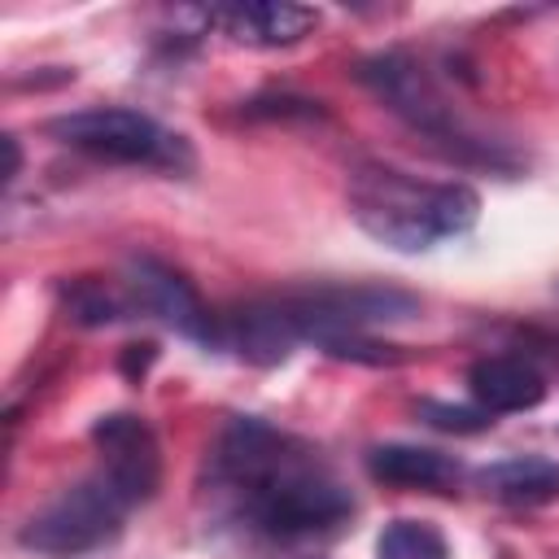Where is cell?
Returning a JSON list of instances; mask_svg holds the SVG:
<instances>
[{"label": "cell", "mask_w": 559, "mask_h": 559, "mask_svg": "<svg viewBox=\"0 0 559 559\" xmlns=\"http://www.w3.org/2000/svg\"><path fill=\"white\" fill-rule=\"evenodd\" d=\"M127 511H131V502L96 472V476L79 480L74 489L57 493L48 507H39L22 524L17 542L35 555H48V559L92 555V550H100L105 542L118 537Z\"/></svg>", "instance_id": "5"}, {"label": "cell", "mask_w": 559, "mask_h": 559, "mask_svg": "<svg viewBox=\"0 0 559 559\" xmlns=\"http://www.w3.org/2000/svg\"><path fill=\"white\" fill-rule=\"evenodd\" d=\"M367 472L397 489H450L459 480V463L428 445H376L367 454Z\"/></svg>", "instance_id": "12"}, {"label": "cell", "mask_w": 559, "mask_h": 559, "mask_svg": "<svg viewBox=\"0 0 559 559\" xmlns=\"http://www.w3.org/2000/svg\"><path fill=\"white\" fill-rule=\"evenodd\" d=\"M358 83L376 92V100H384V109H393L411 131L428 135L437 148H445L459 162H480V166H511L502 157V148L485 135H476L450 105V96L441 92V83L428 74L424 61H415L411 52H376L358 66Z\"/></svg>", "instance_id": "3"}, {"label": "cell", "mask_w": 559, "mask_h": 559, "mask_svg": "<svg viewBox=\"0 0 559 559\" xmlns=\"http://www.w3.org/2000/svg\"><path fill=\"white\" fill-rule=\"evenodd\" d=\"M485 493L511 507H537L559 493V463L555 459H507L480 476Z\"/></svg>", "instance_id": "13"}, {"label": "cell", "mask_w": 559, "mask_h": 559, "mask_svg": "<svg viewBox=\"0 0 559 559\" xmlns=\"http://www.w3.org/2000/svg\"><path fill=\"white\" fill-rule=\"evenodd\" d=\"M467 389L476 397L480 411L489 415H507V411H528L546 397V380L533 362L515 358V354H489L480 362H472L467 371Z\"/></svg>", "instance_id": "11"}, {"label": "cell", "mask_w": 559, "mask_h": 559, "mask_svg": "<svg viewBox=\"0 0 559 559\" xmlns=\"http://www.w3.org/2000/svg\"><path fill=\"white\" fill-rule=\"evenodd\" d=\"M218 336L245 358V362H258V367H275L293 354V345L301 341L284 297L280 301H253L236 314H227V323L218 328Z\"/></svg>", "instance_id": "10"}, {"label": "cell", "mask_w": 559, "mask_h": 559, "mask_svg": "<svg viewBox=\"0 0 559 559\" xmlns=\"http://www.w3.org/2000/svg\"><path fill=\"white\" fill-rule=\"evenodd\" d=\"M214 485L236 498L249 528L297 542L341 524L354 502L319 459L262 419H231L214 445Z\"/></svg>", "instance_id": "1"}, {"label": "cell", "mask_w": 559, "mask_h": 559, "mask_svg": "<svg viewBox=\"0 0 559 559\" xmlns=\"http://www.w3.org/2000/svg\"><path fill=\"white\" fill-rule=\"evenodd\" d=\"M66 310L74 323H87V328H100V323H114L122 314V301L100 284V280H74L66 288Z\"/></svg>", "instance_id": "15"}, {"label": "cell", "mask_w": 559, "mask_h": 559, "mask_svg": "<svg viewBox=\"0 0 559 559\" xmlns=\"http://www.w3.org/2000/svg\"><path fill=\"white\" fill-rule=\"evenodd\" d=\"M376 559H450V546L428 520H393L376 542Z\"/></svg>", "instance_id": "14"}, {"label": "cell", "mask_w": 559, "mask_h": 559, "mask_svg": "<svg viewBox=\"0 0 559 559\" xmlns=\"http://www.w3.org/2000/svg\"><path fill=\"white\" fill-rule=\"evenodd\" d=\"M419 415L441 432H485L493 419L480 406H450V402H419Z\"/></svg>", "instance_id": "16"}, {"label": "cell", "mask_w": 559, "mask_h": 559, "mask_svg": "<svg viewBox=\"0 0 559 559\" xmlns=\"http://www.w3.org/2000/svg\"><path fill=\"white\" fill-rule=\"evenodd\" d=\"M205 22L218 26L231 44H245V48H293L319 26V9L288 4V0H258V4L210 9Z\"/></svg>", "instance_id": "9"}, {"label": "cell", "mask_w": 559, "mask_h": 559, "mask_svg": "<svg viewBox=\"0 0 559 559\" xmlns=\"http://www.w3.org/2000/svg\"><path fill=\"white\" fill-rule=\"evenodd\" d=\"M48 135L79 153L122 162V166H157V170H175V175L192 170L188 140L127 105H96V109L61 114L48 122Z\"/></svg>", "instance_id": "4"}, {"label": "cell", "mask_w": 559, "mask_h": 559, "mask_svg": "<svg viewBox=\"0 0 559 559\" xmlns=\"http://www.w3.org/2000/svg\"><path fill=\"white\" fill-rule=\"evenodd\" d=\"M349 214L371 240L397 253H419L472 231L480 218V197L459 179L437 183L371 162L349 175Z\"/></svg>", "instance_id": "2"}, {"label": "cell", "mask_w": 559, "mask_h": 559, "mask_svg": "<svg viewBox=\"0 0 559 559\" xmlns=\"http://www.w3.org/2000/svg\"><path fill=\"white\" fill-rule=\"evenodd\" d=\"M92 445L100 450V476L135 507L162 485V450L140 415H105L92 424Z\"/></svg>", "instance_id": "7"}, {"label": "cell", "mask_w": 559, "mask_h": 559, "mask_svg": "<svg viewBox=\"0 0 559 559\" xmlns=\"http://www.w3.org/2000/svg\"><path fill=\"white\" fill-rule=\"evenodd\" d=\"M127 288H131L140 310L157 314L175 332H183L192 341H218V319L205 310V301L192 288V280L183 271H175L170 262H162V258H131Z\"/></svg>", "instance_id": "8"}, {"label": "cell", "mask_w": 559, "mask_h": 559, "mask_svg": "<svg viewBox=\"0 0 559 559\" xmlns=\"http://www.w3.org/2000/svg\"><path fill=\"white\" fill-rule=\"evenodd\" d=\"M4 153H9V166H4V179H17V166H22V153H17V140L4 135Z\"/></svg>", "instance_id": "18"}, {"label": "cell", "mask_w": 559, "mask_h": 559, "mask_svg": "<svg viewBox=\"0 0 559 559\" xmlns=\"http://www.w3.org/2000/svg\"><path fill=\"white\" fill-rule=\"evenodd\" d=\"M301 341H336V336H354L367 332L376 323H397L411 319L419 310V301L402 288H384V284H341V288H310V293H293L284 297Z\"/></svg>", "instance_id": "6"}, {"label": "cell", "mask_w": 559, "mask_h": 559, "mask_svg": "<svg viewBox=\"0 0 559 559\" xmlns=\"http://www.w3.org/2000/svg\"><path fill=\"white\" fill-rule=\"evenodd\" d=\"M140 345H131V354L122 358V367H127V376H140L144 367H148V358H153V345H144V354H135Z\"/></svg>", "instance_id": "17"}]
</instances>
